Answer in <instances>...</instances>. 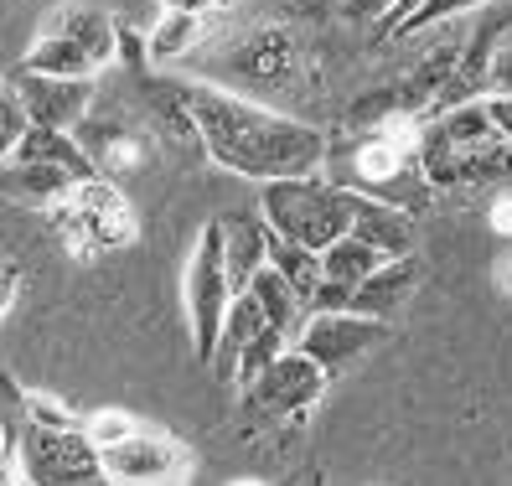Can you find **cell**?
I'll use <instances>...</instances> for the list:
<instances>
[{
    "mask_svg": "<svg viewBox=\"0 0 512 486\" xmlns=\"http://www.w3.org/2000/svg\"><path fill=\"white\" fill-rule=\"evenodd\" d=\"M306 486H311V481H306Z\"/></svg>",
    "mask_w": 512,
    "mask_h": 486,
    "instance_id": "obj_42",
    "label": "cell"
},
{
    "mask_svg": "<svg viewBox=\"0 0 512 486\" xmlns=\"http://www.w3.org/2000/svg\"><path fill=\"white\" fill-rule=\"evenodd\" d=\"M182 83H187V104H192L197 135H202V156L218 171L249 176L259 187L264 181L326 171L331 135L321 125H311L300 114H280L269 104H254V99H238L228 88L197 83V78H182Z\"/></svg>",
    "mask_w": 512,
    "mask_h": 486,
    "instance_id": "obj_1",
    "label": "cell"
},
{
    "mask_svg": "<svg viewBox=\"0 0 512 486\" xmlns=\"http://www.w3.org/2000/svg\"><path fill=\"white\" fill-rule=\"evenodd\" d=\"M311 486H326V481H321V476H311Z\"/></svg>",
    "mask_w": 512,
    "mask_h": 486,
    "instance_id": "obj_40",
    "label": "cell"
},
{
    "mask_svg": "<svg viewBox=\"0 0 512 486\" xmlns=\"http://www.w3.org/2000/svg\"><path fill=\"white\" fill-rule=\"evenodd\" d=\"M11 419H21V424H26V393L6 378V368H0V430H6Z\"/></svg>",
    "mask_w": 512,
    "mask_h": 486,
    "instance_id": "obj_31",
    "label": "cell"
},
{
    "mask_svg": "<svg viewBox=\"0 0 512 486\" xmlns=\"http://www.w3.org/2000/svg\"><path fill=\"white\" fill-rule=\"evenodd\" d=\"M497 285H502V290H507V295H512V254H507V259H502V264H497Z\"/></svg>",
    "mask_w": 512,
    "mask_h": 486,
    "instance_id": "obj_36",
    "label": "cell"
},
{
    "mask_svg": "<svg viewBox=\"0 0 512 486\" xmlns=\"http://www.w3.org/2000/svg\"><path fill=\"white\" fill-rule=\"evenodd\" d=\"M233 486H264V481H233Z\"/></svg>",
    "mask_w": 512,
    "mask_h": 486,
    "instance_id": "obj_38",
    "label": "cell"
},
{
    "mask_svg": "<svg viewBox=\"0 0 512 486\" xmlns=\"http://www.w3.org/2000/svg\"><path fill=\"white\" fill-rule=\"evenodd\" d=\"M487 6H497V0H419V6H414L388 37H419V32H435V26H445V21H466V16L487 11Z\"/></svg>",
    "mask_w": 512,
    "mask_h": 486,
    "instance_id": "obj_23",
    "label": "cell"
},
{
    "mask_svg": "<svg viewBox=\"0 0 512 486\" xmlns=\"http://www.w3.org/2000/svg\"><path fill=\"white\" fill-rule=\"evenodd\" d=\"M492 228L497 233H512V187L492 192Z\"/></svg>",
    "mask_w": 512,
    "mask_h": 486,
    "instance_id": "obj_35",
    "label": "cell"
},
{
    "mask_svg": "<svg viewBox=\"0 0 512 486\" xmlns=\"http://www.w3.org/2000/svg\"><path fill=\"white\" fill-rule=\"evenodd\" d=\"M487 99H512V26L492 47V68H487Z\"/></svg>",
    "mask_w": 512,
    "mask_h": 486,
    "instance_id": "obj_28",
    "label": "cell"
},
{
    "mask_svg": "<svg viewBox=\"0 0 512 486\" xmlns=\"http://www.w3.org/2000/svg\"><path fill=\"white\" fill-rule=\"evenodd\" d=\"M213 37V21L202 16H176L161 11L156 21L145 26V42H150V68H171V63H187V57Z\"/></svg>",
    "mask_w": 512,
    "mask_h": 486,
    "instance_id": "obj_18",
    "label": "cell"
},
{
    "mask_svg": "<svg viewBox=\"0 0 512 486\" xmlns=\"http://www.w3.org/2000/svg\"><path fill=\"white\" fill-rule=\"evenodd\" d=\"M73 135H78L83 156L94 161V171H99L104 181L130 176V171H145L150 156L161 150L156 135L145 130V119H140L130 104H104V99L88 109V119H83Z\"/></svg>",
    "mask_w": 512,
    "mask_h": 486,
    "instance_id": "obj_7",
    "label": "cell"
},
{
    "mask_svg": "<svg viewBox=\"0 0 512 486\" xmlns=\"http://www.w3.org/2000/svg\"><path fill=\"white\" fill-rule=\"evenodd\" d=\"M135 430H140V424H135L130 414H119V409H99V414L83 419V435L94 440V450H109V445H119V440H130Z\"/></svg>",
    "mask_w": 512,
    "mask_h": 486,
    "instance_id": "obj_26",
    "label": "cell"
},
{
    "mask_svg": "<svg viewBox=\"0 0 512 486\" xmlns=\"http://www.w3.org/2000/svg\"><path fill=\"white\" fill-rule=\"evenodd\" d=\"M16 73H42V78H99L94 57H88L78 42L57 37V32H37V42L21 52Z\"/></svg>",
    "mask_w": 512,
    "mask_h": 486,
    "instance_id": "obj_19",
    "label": "cell"
},
{
    "mask_svg": "<svg viewBox=\"0 0 512 486\" xmlns=\"http://www.w3.org/2000/svg\"><path fill=\"white\" fill-rule=\"evenodd\" d=\"M0 99H6V78H0Z\"/></svg>",
    "mask_w": 512,
    "mask_h": 486,
    "instance_id": "obj_39",
    "label": "cell"
},
{
    "mask_svg": "<svg viewBox=\"0 0 512 486\" xmlns=\"http://www.w3.org/2000/svg\"><path fill=\"white\" fill-rule=\"evenodd\" d=\"M352 238H363L368 249H378L383 259H409V254H414V218H409L404 207H388V202H373V197H357Z\"/></svg>",
    "mask_w": 512,
    "mask_h": 486,
    "instance_id": "obj_17",
    "label": "cell"
},
{
    "mask_svg": "<svg viewBox=\"0 0 512 486\" xmlns=\"http://www.w3.org/2000/svg\"><path fill=\"white\" fill-rule=\"evenodd\" d=\"M192 78L228 88L238 99H254L290 114L300 104V88H306L311 73V52H306V32L285 16H264L249 21L238 32H213L192 57Z\"/></svg>",
    "mask_w": 512,
    "mask_h": 486,
    "instance_id": "obj_2",
    "label": "cell"
},
{
    "mask_svg": "<svg viewBox=\"0 0 512 486\" xmlns=\"http://www.w3.org/2000/svg\"><path fill=\"white\" fill-rule=\"evenodd\" d=\"M16 295H21V259L0 254V316L16 306Z\"/></svg>",
    "mask_w": 512,
    "mask_h": 486,
    "instance_id": "obj_32",
    "label": "cell"
},
{
    "mask_svg": "<svg viewBox=\"0 0 512 486\" xmlns=\"http://www.w3.org/2000/svg\"><path fill=\"white\" fill-rule=\"evenodd\" d=\"M78 187V176L63 171V166H47V161H0V197H11V202H26V207H52V202H63L68 192Z\"/></svg>",
    "mask_w": 512,
    "mask_h": 486,
    "instance_id": "obj_16",
    "label": "cell"
},
{
    "mask_svg": "<svg viewBox=\"0 0 512 486\" xmlns=\"http://www.w3.org/2000/svg\"><path fill=\"white\" fill-rule=\"evenodd\" d=\"M135 114L145 119V130L156 135L161 150H176V156H187V161H207V156H202V135H197V119H192L187 83H182V78L140 73V78H135Z\"/></svg>",
    "mask_w": 512,
    "mask_h": 486,
    "instance_id": "obj_12",
    "label": "cell"
},
{
    "mask_svg": "<svg viewBox=\"0 0 512 486\" xmlns=\"http://www.w3.org/2000/svg\"><path fill=\"white\" fill-rule=\"evenodd\" d=\"M337 11L347 21H383L388 11H394V0H337Z\"/></svg>",
    "mask_w": 512,
    "mask_h": 486,
    "instance_id": "obj_33",
    "label": "cell"
},
{
    "mask_svg": "<svg viewBox=\"0 0 512 486\" xmlns=\"http://www.w3.org/2000/svg\"><path fill=\"white\" fill-rule=\"evenodd\" d=\"M419 280H425V264H419V254L388 259L383 269H373V275L352 290L347 311H352V316H368V321H394L409 300H414Z\"/></svg>",
    "mask_w": 512,
    "mask_h": 486,
    "instance_id": "obj_14",
    "label": "cell"
},
{
    "mask_svg": "<svg viewBox=\"0 0 512 486\" xmlns=\"http://www.w3.org/2000/svg\"><path fill=\"white\" fill-rule=\"evenodd\" d=\"M192 466L197 461L182 440L166 435V430H145V424L130 440L99 450L104 486H187Z\"/></svg>",
    "mask_w": 512,
    "mask_h": 486,
    "instance_id": "obj_8",
    "label": "cell"
},
{
    "mask_svg": "<svg viewBox=\"0 0 512 486\" xmlns=\"http://www.w3.org/2000/svg\"><path fill=\"white\" fill-rule=\"evenodd\" d=\"M42 32H57V37H68L78 42L88 57H94V68H114V16L99 11V6H83V0H68V6H57L47 21H42Z\"/></svg>",
    "mask_w": 512,
    "mask_h": 486,
    "instance_id": "obj_15",
    "label": "cell"
},
{
    "mask_svg": "<svg viewBox=\"0 0 512 486\" xmlns=\"http://www.w3.org/2000/svg\"><path fill=\"white\" fill-rule=\"evenodd\" d=\"M352 212H357V192L337 187L326 171L259 187V218L269 223V233H280L311 254H326L337 238L352 233Z\"/></svg>",
    "mask_w": 512,
    "mask_h": 486,
    "instance_id": "obj_3",
    "label": "cell"
},
{
    "mask_svg": "<svg viewBox=\"0 0 512 486\" xmlns=\"http://www.w3.org/2000/svg\"><path fill=\"white\" fill-rule=\"evenodd\" d=\"M326 373L316 368V362L306 357V352H280L269 368L244 388V404L259 414V419H306L311 414V404L326 393Z\"/></svg>",
    "mask_w": 512,
    "mask_h": 486,
    "instance_id": "obj_11",
    "label": "cell"
},
{
    "mask_svg": "<svg viewBox=\"0 0 512 486\" xmlns=\"http://www.w3.org/2000/svg\"><path fill=\"white\" fill-rule=\"evenodd\" d=\"M238 6H244V0H238Z\"/></svg>",
    "mask_w": 512,
    "mask_h": 486,
    "instance_id": "obj_41",
    "label": "cell"
},
{
    "mask_svg": "<svg viewBox=\"0 0 512 486\" xmlns=\"http://www.w3.org/2000/svg\"><path fill=\"white\" fill-rule=\"evenodd\" d=\"M161 11H176V16H202V21H213V16H228V11H238V0H161Z\"/></svg>",
    "mask_w": 512,
    "mask_h": 486,
    "instance_id": "obj_30",
    "label": "cell"
},
{
    "mask_svg": "<svg viewBox=\"0 0 512 486\" xmlns=\"http://www.w3.org/2000/svg\"><path fill=\"white\" fill-rule=\"evenodd\" d=\"M6 94L21 104L32 130H63L73 135L88 109L99 104V78H42V73H16L6 78Z\"/></svg>",
    "mask_w": 512,
    "mask_h": 486,
    "instance_id": "obj_9",
    "label": "cell"
},
{
    "mask_svg": "<svg viewBox=\"0 0 512 486\" xmlns=\"http://www.w3.org/2000/svg\"><path fill=\"white\" fill-rule=\"evenodd\" d=\"M47 223L63 233L68 254L73 259H99V254H114L140 233V218L130 197L114 187V181L94 176V181H78V187L47 207Z\"/></svg>",
    "mask_w": 512,
    "mask_h": 486,
    "instance_id": "obj_4",
    "label": "cell"
},
{
    "mask_svg": "<svg viewBox=\"0 0 512 486\" xmlns=\"http://www.w3.org/2000/svg\"><path fill=\"white\" fill-rule=\"evenodd\" d=\"M388 337V321H368L352 311H326V316H306L295 337V352H306L326 378L347 373L352 362H363L368 352H378Z\"/></svg>",
    "mask_w": 512,
    "mask_h": 486,
    "instance_id": "obj_10",
    "label": "cell"
},
{
    "mask_svg": "<svg viewBox=\"0 0 512 486\" xmlns=\"http://www.w3.org/2000/svg\"><path fill=\"white\" fill-rule=\"evenodd\" d=\"M16 466L26 486H104L99 450L83 430H32V424H21Z\"/></svg>",
    "mask_w": 512,
    "mask_h": 486,
    "instance_id": "obj_6",
    "label": "cell"
},
{
    "mask_svg": "<svg viewBox=\"0 0 512 486\" xmlns=\"http://www.w3.org/2000/svg\"><path fill=\"white\" fill-rule=\"evenodd\" d=\"M290 347H295V342L285 337V331H275V326H264L259 337H254V342L244 347V357L233 362V373H228V378L238 383V393H244V388H249V383H254V378H259V373L269 368V362H275L280 352H290Z\"/></svg>",
    "mask_w": 512,
    "mask_h": 486,
    "instance_id": "obj_24",
    "label": "cell"
},
{
    "mask_svg": "<svg viewBox=\"0 0 512 486\" xmlns=\"http://www.w3.org/2000/svg\"><path fill=\"white\" fill-rule=\"evenodd\" d=\"M264 331V316H259V300L244 290V295H233V306L223 316V331H218V352H213V368L233 373V362L244 357V347Z\"/></svg>",
    "mask_w": 512,
    "mask_h": 486,
    "instance_id": "obj_22",
    "label": "cell"
},
{
    "mask_svg": "<svg viewBox=\"0 0 512 486\" xmlns=\"http://www.w3.org/2000/svg\"><path fill=\"white\" fill-rule=\"evenodd\" d=\"M481 109H487L497 140H507V145H512V99H481Z\"/></svg>",
    "mask_w": 512,
    "mask_h": 486,
    "instance_id": "obj_34",
    "label": "cell"
},
{
    "mask_svg": "<svg viewBox=\"0 0 512 486\" xmlns=\"http://www.w3.org/2000/svg\"><path fill=\"white\" fill-rule=\"evenodd\" d=\"M11 450H16V445H11V435H6V430H0V455H11Z\"/></svg>",
    "mask_w": 512,
    "mask_h": 486,
    "instance_id": "obj_37",
    "label": "cell"
},
{
    "mask_svg": "<svg viewBox=\"0 0 512 486\" xmlns=\"http://www.w3.org/2000/svg\"><path fill=\"white\" fill-rule=\"evenodd\" d=\"M269 269L295 290V300H300V311L311 316V300H316V290H321V254H311V249H300V243H290V238H269Z\"/></svg>",
    "mask_w": 512,
    "mask_h": 486,
    "instance_id": "obj_20",
    "label": "cell"
},
{
    "mask_svg": "<svg viewBox=\"0 0 512 486\" xmlns=\"http://www.w3.org/2000/svg\"><path fill=\"white\" fill-rule=\"evenodd\" d=\"M26 130H32V125H26L21 104L6 94V99H0V161H11V156H16V145L26 140Z\"/></svg>",
    "mask_w": 512,
    "mask_h": 486,
    "instance_id": "obj_29",
    "label": "cell"
},
{
    "mask_svg": "<svg viewBox=\"0 0 512 486\" xmlns=\"http://www.w3.org/2000/svg\"><path fill=\"white\" fill-rule=\"evenodd\" d=\"M182 306H187V331H192V352L197 362L213 368V352H218V331L223 316L233 306V285L223 275V223H202L197 243H192V259H187V275H182Z\"/></svg>",
    "mask_w": 512,
    "mask_h": 486,
    "instance_id": "obj_5",
    "label": "cell"
},
{
    "mask_svg": "<svg viewBox=\"0 0 512 486\" xmlns=\"http://www.w3.org/2000/svg\"><path fill=\"white\" fill-rule=\"evenodd\" d=\"M223 275L233 285V295H244L254 285V275L269 264V223L259 218V207H244V212H223Z\"/></svg>",
    "mask_w": 512,
    "mask_h": 486,
    "instance_id": "obj_13",
    "label": "cell"
},
{
    "mask_svg": "<svg viewBox=\"0 0 512 486\" xmlns=\"http://www.w3.org/2000/svg\"><path fill=\"white\" fill-rule=\"evenodd\" d=\"M249 295L259 300V316H264V326H275V331H285V337L295 342L300 337V326H306V311H300V300H295V290L275 275V269H259L254 275V285H249Z\"/></svg>",
    "mask_w": 512,
    "mask_h": 486,
    "instance_id": "obj_21",
    "label": "cell"
},
{
    "mask_svg": "<svg viewBox=\"0 0 512 486\" xmlns=\"http://www.w3.org/2000/svg\"><path fill=\"white\" fill-rule=\"evenodd\" d=\"M26 424L32 430H83V419L57 399H47V393H26Z\"/></svg>",
    "mask_w": 512,
    "mask_h": 486,
    "instance_id": "obj_27",
    "label": "cell"
},
{
    "mask_svg": "<svg viewBox=\"0 0 512 486\" xmlns=\"http://www.w3.org/2000/svg\"><path fill=\"white\" fill-rule=\"evenodd\" d=\"M114 68H125L135 78L150 73V42L130 16H114Z\"/></svg>",
    "mask_w": 512,
    "mask_h": 486,
    "instance_id": "obj_25",
    "label": "cell"
}]
</instances>
